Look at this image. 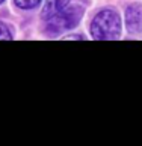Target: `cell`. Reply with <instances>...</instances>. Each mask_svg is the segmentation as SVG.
Segmentation results:
<instances>
[{
    "label": "cell",
    "mask_w": 142,
    "mask_h": 146,
    "mask_svg": "<svg viewBox=\"0 0 142 146\" xmlns=\"http://www.w3.org/2000/svg\"><path fill=\"white\" fill-rule=\"evenodd\" d=\"M125 23L130 33H139L142 30V5L133 3L125 11Z\"/></svg>",
    "instance_id": "3957f363"
},
{
    "label": "cell",
    "mask_w": 142,
    "mask_h": 146,
    "mask_svg": "<svg viewBox=\"0 0 142 146\" xmlns=\"http://www.w3.org/2000/svg\"><path fill=\"white\" fill-rule=\"evenodd\" d=\"M0 39H12L11 30L6 27V24L2 23V21H0Z\"/></svg>",
    "instance_id": "8992f818"
},
{
    "label": "cell",
    "mask_w": 142,
    "mask_h": 146,
    "mask_svg": "<svg viewBox=\"0 0 142 146\" xmlns=\"http://www.w3.org/2000/svg\"><path fill=\"white\" fill-rule=\"evenodd\" d=\"M70 3V0H47L42 9V18H50L53 15H56L58 12H61L64 8H67Z\"/></svg>",
    "instance_id": "277c9868"
},
{
    "label": "cell",
    "mask_w": 142,
    "mask_h": 146,
    "mask_svg": "<svg viewBox=\"0 0 142 146\" xmlns=\"http://www.w3.org/2000/svg\"><path fill=\"white\" fill-rule=\"evenodd\" d=\"M83 15V8L79 5H71V6L64 8L61 12H58L56 15L47 18L48 24H47V30L52 35L59 33L64 30H70L76 27L79 24V21Z\"/></svg>",
    "instance_id": "7a4b0ae2"
},
{
    "label": "cell",
    "mask_w": 142,
    "mask_h": 146,
    "mask_svg": "<svg viewBox=\"0 0 142 146\" xmlns=\"http://www.w3.org/2000/svg\"><path fill=\"white\" fill-rule=\"evenodd\" d=\"M3 2H5V0H0V3H3Z\"/></svg>",
    "instance_id": "52a82bcc"
},
{
    "label": "cell",
    "mask_w": 142,
    "mask_h": 146,
    "mask_svg": "<svg viewBox=\"0 0 142 146\" xmlns=\"http://www.w3.org/2000/svg\"><path fill=\"white\" fill-rule=\"evenodd\" d=\"M14 2L21 9H32V8H36L41 3V0H14Z\"/></svg>",
    "instance_id": "5b68a950"
},
{
    "label": "cell",
    "mask_w": 142,
    "mask_h": 146,
    "mask_svg": "<svg viewBox=\"0 0 142 146\" xmlns=\"http://www.w3.org/2000/svg\"><path fill=\"white\" fill-rule=\"evenodd\" d=\"M91 33L95 39H118L121 35V18L112 9H103L91 23Z\"/></svg>",
    "instance_id": "6da1fadb"
}]
</instances>
